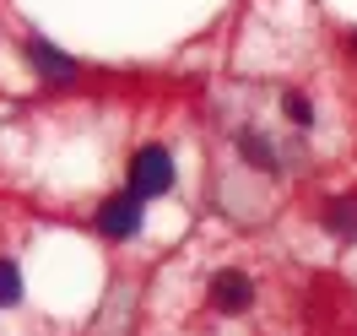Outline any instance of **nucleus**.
Returning a JSON list of instances; mask_svg holds the SVG:
<instances>
[{"label": "nucleus", "instance_id": "obj_8", "mask_svg": "<svg viewBox=\"0 0 357 336\" xmlns=\"http://www.w3.org/2000/svg\"><path fill=\"white\" fill-rule=\"evenodd\" d=\"M17 298H22V277H17L11 261H0V309H11Z\"/></svg>", "mask_w": 357, "mask_h": 336}, {"label": "nucleus", "instance_id": "obj_6", "mask_svg": "<svg viewBox=\"0 0 357 336\" xmlns=\"http://www.w3.org/2000/svg\"><path fill=\"white\" fill-rule=\"evenodd\" d=\"M238 152H244L249 163H255V168H266V174H271V168H282V163H276V147H271L266 136H255V131H244V136H238Z\"/></svg>", "mask_w": 357, "mask_h": 336}, {"label": "nucleus", "instance_id": "obj_9", "mask_svg": "<svg viewBox=\"0 0 357 336\" xmlns=\"http://www.w3.org/2000/svg\"><path fill=\"white\" fill-rule=\"evenodd\" d=\"M352 44H357V38H352Z\"/></svg>", "mask_w": 357, "mask_h": 336}, {"label": "nucleus", "instance_id": "obj_7", "mask_svg": "<svg viewBox=\"0 0 357 336\" xmlns=\"http://www.w3.org/2000/svg\"><path fill=\"white\" fill-rule=\"evenodd\" d=\"M282 109H287V119L303 131V125H314V98H303V92H287L282 98Z\"/></svg>", "mask_w": 357, "mask_h": 336}, {"label": "nucleus", "instance_id": "obj_5", "mask_svg": "<svg viewBox=\"0 0 357 336\" xmlns=\"http://www.w3.org/2000/svg\"><path fill=\"white\" fill-rule=\"evenodd\" d=\"M325 228H331L335 239H357V196L352 201H331L325 206Z\"/></svg>", "mask_w": 357, "mask_h": 336}, {"label": "nucleus", "instance_id": "obj_1", "mask_svg": "<svg viewBox=\"0 0 357 336\" xmlns=\"http://www.w3.org/2000/svg\"><path fill=\"white\" fill-rule=\"evenodd\" d=\"M255 277L249 271H238V266H222L211 282H206V298H211V309L217 314H249L255 309Z\"/></svg>", "mask_w": 357, "mask_h": 336}, {"label": "nucleus", "instance_id": "obj_4", "mask_svg": "<svg viewBox=\"0 0 357 336\" xmlns=\"http://www.w3.org/2000/svg\"><path fill=\"white\" fill-rule=\"evenodd\" d=\"M27 60L44 71L49 82H70V76H76V60H70V54H60L54 44H44V38H27Z\"/></svg>", "mask_w": 357, "mask_h": 336}, {"label": "nucleus", "instance_id": "obj_2", "mask_svg": "<svg viewBox=\"0 0 357 336\" xmlns=\"http://www.w3.org/2000/svg\"><path fill=\"white\" fill-rule=\"evenodd\" d=\"M141 223H146V196H135V190H119V196H109L98 206V228L109 239H135Z\"/></svg>", "mask_w": 357, "mask_h": 336}, {"label": "nucleus", "instance_id": "obj_3", "mask_svg": "<svg viewBox=\"0 0 357 336\" xmlns=\"http://www.w3.org/2000/svg\"><path fill=\"white\" fill-rule=\"evenodd\" d=\"M130 190L135 196H168L174 190V157L162 152V147H141L135 152V163H130Z\"/></svg>", "mask_w": 357, "mask_h": 336}]
</instances>
